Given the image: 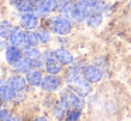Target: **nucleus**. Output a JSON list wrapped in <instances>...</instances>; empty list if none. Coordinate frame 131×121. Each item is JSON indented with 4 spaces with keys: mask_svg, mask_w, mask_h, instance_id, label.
I'll return each instance as SVG.
<instances>
[{
    "mask_svg": "<svg viewBox=\"0 0 131 121\" xmlns=\"http://www.w3.org/2000/svg\"><path fill=\"white\" fill-rule=\"evenodd\" d=\"M49 25H51V30L54 31V32L59 34V35H66V34H69L72 30V23L66 16L54 17V18L51 20V23H49Z\"/></svg>",
    "mask_w": 131,
    "mask_h": 121,
    "instance_id": "obj_1",
    "label": "nucleus"
},
{
    "mask_svg": "<svg viewBox=\"0 0 131 121\" xmlns=\"http://www.w3.org/2000/svg\"><path fill=\"white\" fill-rule=\"evenodd\" d=\"M61 101L68 108H79L80 110V107H82V98H80V96L73 93L72 90H66L62 94V100Z\"/></svg>",
    "mask_w": 131,
    "mask_h": 121,
    "instance_id": "obj_2",
    "label": "nucleus"
},
{
    "mask_svg": "<svg viewBox=\"0 0 131 121\" xmlns=\"http://www.w3.org/2000/svg\"><path fill=\"white\" fill-rule=\"evenodd\" d=\"M83 78L90 83H97V82L102 80L103 72L97 66H86L83 70Z\"/></svg>",
    "mask_w": 131,
    "mask_h": 121,
    "instance_id": "obj_3",
    "label": "nucleus"
},
{
    "mask_svg": "<svg viewBox=\"0 0 131 121\" xmlns=\"http://www.w3.org/2000/svg\"><path fill=\"white\" fill-rule=\"evenodd\" d=\"M59 86L61 80L57 75H47L45 78H42V82H41V87L45 92H55Z\"/></svg>",
    "mask_w": 131,
    "mask_h": 121,
    "instance_id": "obj_4",
    "label": "nucleus"
},
{
    "mask_svg": "<svg viewBox=\"0 0 131 121\" xmlns=\"http://www.w3.org/2000/svg\"><path fill=\"white\" fill-rule=\"evenodd\" d=\"M21 58H23V52H21V49L18 47H16V45H10V47L6 49V61L9 62L10 65L14 66Z\"/></svg>",
    "mask_w": 131,
    "mask_h": 121,
    "instance_id": "obj_5",
    "label": "nucleus"
},
{
    "mask_svg": "<svg viewBox=\"0 0 131 121\" xmlns=\"http://www.w3.org/2000/svg\"><path fill=\"white\" fill-rule=\"evenodd\" d=\"M20 24L23 25L26 30H34L38 25V17L35 16L32 11H30V13H23V16H21V18H20Z\"/></svg>",
    "mask_w": 131,
    "mask_h": 121,
    "instance_id": "obj_6",
    "label": "nucleus"
},
{
    "mask_svg": "<svg viewBox=\"0 0 131 121\" xmlns=\"http://www.w3.org/2000/svg\"><path fill=\"white\" fill-rule=\"evenodd\" d=\"M92 13L90 7L86 4H83V3H76L75 4V10H73V18L78 20V21H83V20H86L89 17V14Z\"/></svg>",
    "mask_w": 131,
    "mask_h": 121,
    "instance_id": "obj_7",
    "label": "nucleus"
},
{
    "mask_svg": "<svg viewBox=\"0 0 131 121\" xmlns=\"http://www.w3.org/2000/svg\"><path fill=\"white\" fill-rule=\"evenodd\" d=\"M45 69L49 75H57V73H59L61 69H62V63L54 56V52H52V55H48V58H47Z\"/></svg>",
    "mask_w": 131,
    "mask_h": 121,
    "instance_id": "obj_8",
    "label": "nucleus"
},
{
    "mask_svg": "<svg viewBox=\"0 0 131 121\" xmlns=\"http://www.w3.org/2000/svg\"><path fill=\"white\" fill-rule=\"evenodd\" d=\"M54 56L62 65L73 63V56H72V53L69 52V51H66V49H57V51H54Z\"/></svg>",
    "mask_w": 131,
    "mask_h": 121,
    "instance_id": "obj_9",
    "label": "nucleus"
},
{
    "mask_svg": "<svg viewBox=\"0 0 131 121\" xmlns=\"http://www.w3.org/2000/svg\"><path fill=\"white\" fill-rule=\"evenodd\" d=\"M26 82H27V79H24L23 76L14 75V76H12V78H9L7 84H9L12 89H14L16 92H20V90L24 89V86H26Z\"/></svg>",
    "mask_w": 131,
    "mask_h": 121,
    "instance_id": "obj_10",
    "label": "nucleus"
},
{
    "mask_svg": "<svg viewBox=\"0 0 131 121\" xmlns=\"http://www.w3.org/2000/svg\"><path fill=\"white\" fill-rule=\"evenodd\" d=\"M17 92L14 89L9 86V84H4V83H0V98L2 100H12V98L16 97Z\"/></svg>",
    "mask_w": 131,
    "mask_h": 121,
    "instance_id": "obj_11",
    "label": "nucleus"
},
{
    "mask_svg": "<svg viewBox=\"0 0 131 121\" xmlns=\"http://www.w3.org/2000/svg\"><path fill=\"white\" fill-rule=\"evenodd\" d=\"M26 79L31 86H41L42 75L40 73V70H28L26 75Z\"/></svg>",
    "mask_w": 131,
    "mask_h": 121,
    "instance_id": "obj_12",
    "label": "nucleus"
},
{
    "mask_svg": "<svg viewBox=\"0 0 131 121\" xmlns=\"http://www.w3.org/2000/svg\"><path fill=\"white\" fill-rule=\"evenodd\" d=\"M40 42L37 32L34 31H24V42L21 47H35Z\"/></svg>",
    "mask_w": 131,
    "mask_h": 121,
    "instance_id": "obj_13",
    "label": "nucleus"
},
{
    "mask_svg": "<svg viewBox=\"0 0 131 121\" xmlns=\"http://www.w3.org/2000/svg\"><path fill=\"white\" fill-rule=\"evenodd\" d=\"M9 41H10V44H12V45L21 47V45H23V42H24V32L21 30H18V28H14V31L12 32Z\"/></svg>",
    "mask_w": 131,
    "mask_h": 121,
    "instance_id": "obj_14",
    "label": "nucleus"
},
{
    "mask_svg": "<svg viewBox=\"0 0 131 121\" xmlns=\"http://www.w3.org/2000/svg\"><path fill=\"white\" fill-rule=\"evenodd\" d=\"M13 31H14V27L12 25V23H9V21H2L0 23V37H2V38L9 39Z\"/></svg>",
    "mask_w": 131,
    "mask_h": 121,
    "instance_id": "obj_15",
    "label": "nucleus"
},
{
    "mask_svg": "<svg viewBox=\"0 0 131 121\" xmlns=\"http://www.w3.org/2000/svg\"><path fill=\"white\" fill-rule=\"evenodd\" d=\"M59 11L62 13V16H66V17H72L73 16V10H75V3L72 2H65L62 4H59Z\"/></svg>",
    "mask_w": 131,
    "mask_h": 121,
    "instance_id": "obj_16",
    "label": "nucleus"
},
{
    "mask_svg": "<svg viewBox=\"0 0 131 121\" xmlns=\"http://www.w3.org/2000/svg\"><path fill=\"white\" fill-rule=\"evenodd\" d=\"M31 66H32V63H31V59L30 58H26V59L21 58L20 61L14 65V68L18 72H28V70H31Z\"/></svg>",
    "mask_w": 131,
    "mask_h": 121,
    "instance_id": "obj_17",
    "label": "nucleus"
},
{
    "mask_svg": "<svg viewBox=\"0 0 131 121\" xmlns=\"http://www.w3.org/2000/svg\"><path fill=\"white\" fill-rule=\"evenodd\" d=\"M16 7H17L18 11H23V13H30V11H34L35 8H37L31 0H23V2H20Z\"/></svg>",
    "mask_w": 131,
    "mask_h": 121,
    "instance_id": "obj_18",
    "label": "nucleus"
},
{
    "mask_svg": "<svg viewBox=\"0 0 131 121\" xmlns=\"http://www.w3.org/2000/svg\"><path fill=\"white\" fill-rule=\"evenodd\" d=\"M86 23H88V25H90V27H97V25L102 23V14L100 13H90L89 17L86 18Z\"/></svg>",
    "mask_w": 131,
    "mask_h": 121,
    "instance_id": "obj_19",
    "label": "nucleus"
},
{
    "mask_svg": "<svg viewBox=\"0 0 131 121\" xmlns=\"http://www.w3.org/2000/svg\"><path fill=\"white\" fill-rule=\"evenodd\" d=\"M24 52H26L27 58L30 59H38L40 58V51L37 49V47H24Z\"/></svg>",
    "mask_w": 131,
    "mask_h": 121,
    "instance_id": "obj_20",
    "label": "nucleus"
},
{
    "mask_svg": "<svg viewBox=\"0 0 131 121\" xmlns=\"http://www.w3.org/2000/svg\"><path fill=\"white\" fill-rule=\"evenodd\" d=\"M66 121H78L80 118V110L79 108H71L65 115Z\"/></svg>",
    "mask_w": 131,
    "mask_h": 121,
    "instance_id": "obj_21",
    "label": "nucleus"
},
{
    "mask_svg": "<svg viewBox=\"0 0 131 121\" xmlns=\"http://www.w3.org/2000/svg\"><path fill=\"white\" fill-rule=\"evenodd\" d=\"M66 108H68V107H66L65 104H63L62 101H61V103L58 104L57 107H55V111H54L55 117H57V118H62V117H63V114L66 113Z\"/></svg>",
    "mask_w": 131,
    "mask_h": 121,
    "instance_id": "obj_22",
    "label": "nucleus"
},
{
    "mask_svg": "<svg viewBox=\"0 0 131 121\" xmlns=\"http://www.w3.org/2000/svg\"><path fill=\"white\" fill-rule=\"evenodd\" d=\"M37 35H38L40 42H42V44H47V42L49 41V34H48V31H45L44 28H40V30L37 31Z\"/></svg>",
    "mask_w": 131,
    "mask_h": 121,
    "instance_id": "obj_23",
    "label": "nucleus"
},
{
    "mask_svg": "<svg viewBox=\"0 0 131 121\" xmlns=\"http://www.w3.org/2000/svg\"><path fill=\"white\" fill-rule=\"evenodd\" d=\"M13 115L9 110H2L0 111V121H12Z\"/></svg>",
    "mask_w": 131,
    "mask_h": 121,
    "instance_id": "obj_24",
    "label": "nucleus"
},
{
    "mask_svg": "<svg viewBox=\"0 0 131 121\" xmlns=\"http://www.w3.org/2000/svg\"><path fill=\"white\" fill-rule=\"evenodd\" d=\"M79 2L83 3V4H86V6H89V7H92V6H93L97 0H79Z\"/></svg>",
    "mask_w": 131,
    "mask_h": 121,
    "instance_id": "obj_25",
    "label": "nucleus"
},
{
    "mask_svg": "<svg viewBox=\"0 0 131 121\" xmlns=\"http://www.w3.org/2000/svg\"><path fill=\"white\" fill-rule=\"evenodd\" d=\"M10 2H12V4H14V6H17L18 3L20 2H23V0H10Z\"/></svg>",
    "mask_w": 131,
    "mask_h": 121,
    "instance_id": "obj_26",
    "label": "nucleus"
},
{
    "mask_svg": "<svg viewBox=\"0 0 131 121\" xmlns=\"http://www.w3.org/2000/svg\"><path fill=\"white\" fill-rule=\"evenodd\" d=\"M55 2L58 3V7H59V4H62V3H65V2H68V0H55Z\"/></svg>",
    "mask_w": 131,
    "mask_h": 121,
    "instance_id": "obj_27",
    "label": "nucleus"
},
{
    "mask_svg": "<svg viewBox=\"0 0 131 121\" xmlns=\"http://www.w3.org/2000/svg\"><path fill=\"white\" fill-rule=\"evenodd\" d=\"M37 121H48L47 118H44V117H40V118H37Z\"/></svg>",
    "mask_w": 131,
    "mask_h": 121,
    "instance_id": "obj_28",
    "label": "nucleus"
},
{
    "mask_svg": "<svg viewBox=\"0 0 131 121\" xmlns=\"http://www.w3.org/2000/svg\"><path fill=\"white\" fill-rule=\"evenodd\" d=\"M12 121H21V120H20V118H17V117H13Z\"/></svg>",
    "mask_w": 131,
    "mask_h": 121,
    "instance_id": "obj_29",
    "label": "nucleus"
},
{
    "mask_svg": "<svg viewBox=\"0 0 131 121\" xmlns=\"http://www.w3.org/2000/svg\"><path fill=\"white\" fill-rule=\"evenodd\" d=\"M0 108H2V98H0ZM0 111H2V110H0Z\"/></svg>",
    "mask_w": 131,
    "mask_h": 121,
    "instance_id": "obj_30",
    "label": "nucleus"
}]
</instances>
